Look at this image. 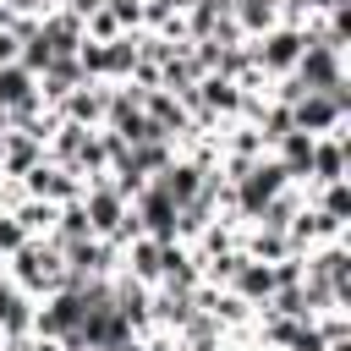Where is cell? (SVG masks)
Listing matches in <instances>:
<instances>
[{"mask_svg":"<svg viewBox=\"0 0 351 351\" xmlns=\"http://www.w3.org/2000/svg\"><path fill=\"white\" fill-rule=\"evenodd\" d=\"M104 11L121 22V33H137L143 27V0H104Z\"/></svg>","mask_w":351,"mask_h":351,"instance_id":"cell-22","label":"cell"},{"mask_svg":"<svg viewBox=\"0 0 351 351\" xmlns=\"http://www.w3.org/2000/svg\"><path fill=\"white\" fill-rule=\"evenodd\" d=\"M132 214H137V225H143V236H154V241H176V203L148 181L137 197H132Z\"/></svg>","mask_w":351,"mask_h":351,"instance_id":"cell-8","label":"cell"},{"mask_svg":"<svg viewBox=\"0 0 351 351\" xmlns=\"http://www.w3.org/2000/svg\"><path fill=\"white\" fill-rule=\"evenodd\" d=\"M230 16H236V27H241V38H258V33H269V27L280 22V0H236Z\"/></svg>","mask_w":351,"mask_h":351,"instance_id":"cell-19","label":"cell"},{"mask_svg":"<svg viewBox=\"0 0 351 351\" xmlns=\"http://www.w3.org/2000/svg\"><path fill=\"white\" fill-rule=\"evenodd\" d=\"M214 351H247V346H236V340H219V346H214Z\"/></svg>","mask_w":351,"mask_h":351,"instance_id":"cell-26","label":"cell"},{"mask_svg":"<svg viewBox=\"0 0 351 351\" xmlns=\"http://www.w3.org/2000/svg\"><path fill=\"white\" fill-rule=\"evenodd\" d=\"M55 5H71V0H55Z\"/></svg>","mask_w":351,"mask_h":351,"instance_id":"cell-29","label":"cell"},{"mask_svg":"<svg viewBox=\"0 0 351 351\" xmlns=\"http://www.w3.org/2000/svg\"><path fill=\"white\" fill-rule=\"evenodd\" d=\"M324 181H351V126L346 132H329V137H313L307 186H324Z\"/></svg>","mask_w":351,"mask_h":351,"instance_id":"cell-7","label":"cell"},{"mask_svg":"<svg viewBox=\"0 0 351 351\" xmlns=\"http://www.w3.org/2000/svg\"><path fill=\"white\" fill-rule=\"evenodd\" d=\"M104 93H110V82H77L55 104V115L71 121V126H104Z\"/></svg>","mask_w":351,"mask_h":351,"instance_id":"cell-10","label":"cell"},{"mask_svg":"<svg viewBox=\"0 0 351 351\" xmlns=\"http://www.w3.org/2000/svg\"><path fill=\"white\" fill-rule=\"evenodd\" d=\"M247 351H269V346H247Z\"/></svg>","mask_w":351,"mask_h":351,"instance_id":"cell-28","label":"cell"},{"mask_svg":"<svg viewBox=\"0 0 351 351\" xmlns=\"http://www.w3.org/2000/svg\"><path fill=\"white\" fill-rule=\"evenodd\" d=\"M143 115L170 137V143H181L186 132H192V110L176 99V93H165V88H148V99H143Z\"/></svg>","mask_w":351,"mask_h":351,"instance_id":"cell-11","label":"cell"},{"mask_svg":"<svg viewBox=\"0 0 351 351\" xmlns=\"http://www.w3.org/2000/svg\"><path fill=\"white\" fill-rule=\"evenodd\" d=\"M27 351H66V346H60V340H44V335H33V346H27Z\"/></svg>","mask_w":351,"mask_h":351,"instance_id":"cell-24","label":"cell"},{"mask_svg":"<svg viewBox=\"0 0 351 351\" xmlns=\"http://www.w3.org/2000/svg\"><path fill=\"white\" fill-rule=\"evenodd\" d=\"M55 214H60V203H44V197H27V192L11 203V219L22 225V236H49Z\"/></svg>","mask_w":351,"mask_h":351,"instance_id":"cell-18","label":"cell"},{"mask_svg":"<svg viewBox=\"0 0 351 351\" xmlns=\"http://www.w3.org/2000/svg\"><path fill=\"white\" fill-rule=\"evenodd\" d=\"M0 280H5V258H0Z\"/></svg>","mask_w":351,"mask_h":351,"instance_id":"cell-27","label":"cell"},{"mask_svg":"<svg viewBox=\"0 0 351 351\" xmlns=\"http://www.w3.org/2000/svg\"><path fill=\"white\" fill-rule=\"evenodd\" d=\"M16 186H22L27 197H44V203H71V197H82V176L66 170V165H55L49 154H44L27 176H16Z\"/></svg>","mask_w":351,"mask_h":351,"instance_id":"cell-6","label":"cell"},{"mask_svg":"<svg viewBox=\"0 0 351 351\" xmlns=\"http://www.w3.org/2000/svg\"><path fill=\"white\" fill-rule=\"evenodd\" d=\"M27 99H38V77H33L22 60L0 66V110H16V104H27Z\"/></svg>","mask_w":351,"mask_h":351,"instance_id":"cell-20","label":"cell"},{"mask_svg":"<svg viewBox=\"0 0 351 351\" xmlns=\"http://www.w3.org/2000/svg\"><path fill=\"white\" fill-rule=\"evenodd\" d=\"M33 33H38V44H44L49 55H77V44H82V16L66 11V5H55V11L38 16Z\"/></svg>","mask_w":351,"mask_h":351,"instance_id":"cell-9","label":"cell"},{"mask_svg":"<svg viewBox=\"0 0 351 351\" xmlns=\"http://www.w3.org/2000/svg\"><path fill=\"white\" fill-rule=\"evenodd\" d=\"M0 335L11 340V335H33V296L5 274L0 280Z\"/></svg>","mask_w":351,"mask_h":351,"instance_id":"cell-13","label":"cell"},{"mask_svg":"<svg viewBox=\"0 0 351 351\" xmlns=\"http://www.w3.org/2000/svg\"><path fill=\"white\" fill-rule=\"evenodd\" d=\"M302 44H307V33L302 27H291V22H274L269 33H258V38H247V49H252V66L274 82V77H285L296 60H302Z\"/></svg>","mask_w":351,"mask_h":351,"instance_id":"cell-3","label":"cell"},{"mask_svg":"<svg viewBox=\"0 0 351 351\" xmlns=\"http://www.w3.org/2000/svg\"><path fill=\"white\" fill-rule=\"evenodd\" d=\"M269 154L280 159V170H285L296 186H307V165H313V137H307V132H296V126H291V132H285Z\"/></svg>","mask_w":351,"mask_h":351,"instance_id":"cell-15","label":"cell"},{"mask_svg":"<svg viewBox=\"0 0 351 351\" xmlns=\"http://www.w3.org/2000/svg\"><path fill=\"white\" fill-rule=\"evenodd\" d=\"M22 197V186H16V176H0V214H11V203Z\"/></svg>","mask_w":351,"mask_h":351,"instance_id":"cell-23","label":"cell"},{"mask_svg":"<svg viewBox=\"0 0 351 351\" xmlns=\"http://www.w3.org/2000/svg\"><path fill=\"white\" fill-rule=\"evenodd\" d=\"M291 126L307 137H329L351 126V82L346 88H324V93H302L291 104Z\"/></svg>","mask_w":351,"mask_h":351,"instance_id":"cell-2","label":"cell"},{"mask_svg":"<svg viewBox=\"0 0 351 351\" xmlns=\"http://www.w3.org/2000/svg\"><path fill=\"white\" fill-rule=\"evenodd\" d=\"M77 203H82V214H88V230H93V236H104V241H110V236L121 230V219L132 214V203H126V197L115 192L110 170H104V176H88V181H82V197H77Z\"/></svg>","mask_w":351,"mask_h":351,"instance_id":"cell-4","label":"cell"},{"mask_svg":"<svg viewBox=\"0 0 351 351\" xmlns=\"http://www.w3.org/2000/svg\"><path fill=\"white\" fill-rule=\"evenodd\" d=\"M5 274L38 302V296H49V291L66 285V258H60V247H55L49 236H27V241L5 258Z\"/></svg>","mask_w":351,"mask_h":351,"instance_id":"cell-1","label":"cell"},{"mask_svg":"<svg viewBox=\"0 0 351 351\" xmlns=\"http://www.w3.org/2000/svg\"><path fill=\"white\" fill-rule=\"evenodd\" d=\"M225 291H236L247 307H263V302L274 296V269L241 252V263H236V274H230V285H225Z\"/></svg>","mask_w":351,"mask_h":351,"instance_id":"cell-12","label":"cell"},{"mask_svg":"<svg viewBox=\"0 0 351 351\" xmlns=\"http://www.w3.org/2000/svg\"><path fill=\"white\" fill-rule=\"evenodd\" d=\"M115 274H132V280H143V285H159V241L154 236H132L126 247H121V269Z\"/></svg>","mask_w":351,"mask_h":351,"instance_id":"cell-14","label":"cell"},{"mask_svg":"<svg viewBox=\"0 0 351 351\" xmlns=\"http://www.w3.org/2000/svg\"><path fill=\"white\" fill-rule=\"evenodd\" d=\"M291 77L307 88V93H324V88H346L351 82V60L340 55V49H329V44H302V60L291 66Z\"/></svg>","mask_w":351,"mask_h":351,"instance_id":"cell-5","label":"cell"},{"mask_svg":"<svg viewBox=\"0 0 351 351\" xmlns=\"http://www.w3.org/2000/svg\"><path fill=\"white\" fill-rule=\"evenodd\" d=\"M302 208H307V186H296V181H291V186H280V192H274V197L258 208V225H274V230H285V225H291Z\"/></svg>","mask_w":351,"mask_h":351,"instance_id":"cell-17","label":"cell"},{"mask_svg":"<svg viewBox=\"0 0 351 351\" xmlns=\"http://www.w3.org/2000/svg\"><path fill=\"white\" fill-rule=\"evenodd\" d=\"M307 192H313V208L318 214L351 225V181H324V186H307Z\"/></svg>","mask_w":351,"mask_h":351,"instance_id":"cell-21","label":"cell"},{"mask_svg":"<svg viewBox=\"0 0 351 351\" xmlns=\"http://www.w3.org/2000/svg\"><path fill=\"white\" fill-rule=\"evenodd\" d=\"M38 159H44V143H38V137H27V132H5V148H0V176H27Z\"/></svg>","mask_w":351,"mask_h":351,"instance_id":"cell-16","label":"cell"},{"mask_svg":"<svg viewBox=\"0 0 351 351\" xmlns=\"http://www.w3.org/2000/svg\"><path fill=\"white\" fill-rule=\"evenodd\" d=\"M110 351H148V340H143V335H132V340H121V346H110Z\"/></svg>","mask_w":351,"mask_h":351,"instance_id":"cell-25","label":"cell"}]
</instances>
